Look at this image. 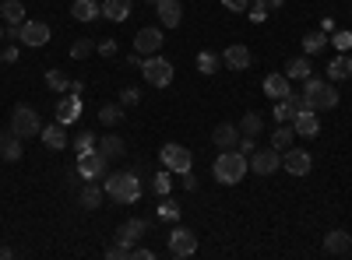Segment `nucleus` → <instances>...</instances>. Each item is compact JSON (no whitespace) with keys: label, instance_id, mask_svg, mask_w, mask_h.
I'll list each match as a JSON object with an SVG mask.
<instances>
[{"label":"nucleus","instance_id":"13","mask_svg":"<svg viewBox=\"0 0 352 260\" xmlns=\"http://www.w3.org/2000/svg\"><path fill=\"white\" fill-rule=\"evenodd\" d=\"M134 49H138L141 56L159 53V49H162V32H159V28H141V32L134 36Z\"/></svg>","mask_w":352,"mask_h":260},{"label":"nucleus","instance_id":"47","mask_svg":"<svg viewBox=\"0 0 352 260\" xmlns=\"http://www.w3.org/2000/svg\"><path fill=\"white\" fill-rule=\"evenodd\" d=\"M131 257H134V260H155V253L144 250V246H141V250H131Z\"/></svg>","mask_w":352,"mask_h":260},{"label":"nucleus","instance_id":"19","mask_svg":"<svg viewBox=\"0 0 352 260\" xmlns=\"http://www.w3.org/2000/svg\"><path fill=\"white\" fill-rule=\"evenodd\" d=\"M222 64L232 67V71H247V67H250V49H247V46H229V49L222 53Z\"/></svg>","mask_w":352,"mask_h":260},{"label":"nucleus","instance_id":"34","mask_svg":"<svg viewBox=\"0 0 352 260\" xmlns=\"http://www.w3.org/2000/svg\"><path fill=\"white\" fill-rule=\"evenodd\" d=\"M324 43H328V36H324V32H310V36L303 39V53H307V56H314V53L324 49Z\"/></svg>","mask_w":352,"mask_h":260},{"label":"nucleus","instance_id":"56","mask_svg":"<svg viewBox=\"0 0 352 260\" xmlns=\"http://www.w3.org/2000/svg\"><path fill=\"white\" fill-rule=\"evenodd\" d=\"M152 4H159V0H152Z\"/></svg>","mask_w":352,"mask_h":260},{"label":"nucleus","instance_id":"46","mask_svg":"<svg viewBox=\"0 0 352 260\" xmlns=\"http://www.w3.org/2000/svg\"><path fill=\"white\" fill-rule=\"evenodd\" d=\"M257 8H264V11H278L282 8V0H254Z\"/></svg>","mask_w":352,"mask_h":260},{"label":"nucleus","instance_id":"25","mask_svg":"<svg viewBox=\"0 0 352 260\" xmlns=\"http://www.w3.org/2000/svg\"><path fill=\"white\" fill-rule=\"evenodd\" d=\"M310 71H314V64H310V56L303 53V56H296V60H289L285 78H289V81H307V78H310Z\"/></svg>","mask_w":352,"mask_h":260},{"label":"nucleus","instance_id":"21","mask_svg":"<svg viewBox=\"0 0 352 260\" xmlns=\"http://www.w3.org/2000/svg\"><path fill=\"white\" fill-rule=\"evenodd\" d=\"M131 4H134V0H102V18L127 21L131 18Z\"/></svg>","mask_w":352,"mask_h":260},{"label":"nucleus","instance_id":"7","mask_svg":"<svg viewBox=\"0 0 352 260\" xmlns=\"http://www.w3.org/2000/svg\"><path fill=\"white\" fill-rule=\"evenodd\" d=\"M169 253L173 257H194L197 253V236L190 233V228H180V225H176L173 228V233H169Z\"/></svg>","mask_w":352,"mask_h":260},{"label":"nucleus","instance_id":"48","mask_svg":"<svg viewBox=\"0 0 352 260\" xmlns=\"http://www.w3.org/2000/svg\"><path fill=\"white\" fill-rule=\"evenodd\" d=\"M236 152H254V137H240V144H236Z\"/></svg>","mask_w":352,"mask_h":260},{"label":"nucleus","instance_id":"18","mask_svg":"<svg viewBox=\"0 0 352 260\" xmlns=\"http://www.w3.org/2000/svg\"><path fill=\"white\" fill-rule=\"evenodd\" d=\"M78 117H81V95H67L60 106H56V123L67 127V123H74Z\"/></svg>","mask_w":352,"mask_h":260},{"label":"nucleus","instance_id":"9","mask_svg":"<svg viewBox=\"0 0 352 260\" xmlns=\"http://www.w3.org/2000/svg\"><path fill=\"white\" fill-rule=\"evenodd\" d=\"M106 162H109V158H106L102 152H96V148H92V152H81V155H78V172H81L85 180H99L102 172H106Z\"/></svg>","mask_w":352,"mask_h":260},{"label":"nucleus","instance_id":"27","mask_svg":"<svg viewBox=\"0 0 352 260\" xmlns=\"http://www.w3.org/2000/svg\"><path fill=\"white\" fill-rule=\"evenodd\" d=\"M328 78L331 81H345V78H352V60L342 53V56H335V60L328 64Z\"/></svg>","mask_w":352,"mask_h":260},{"label":"nucleus","instance_id":"51","mask_svg":"<svg viewBox=\"0 0 352 260\" xmlns=\"http://www.w3.org/2000/svg\"><path fill=\"white\" fill-rule=\"evenodd\" d=\"M184 187H187V190H197V180L190 176V172H184Z\"/></svg>","mask_w":352,"mask_h":260},{"label":"nucleus","instance_id":"35","mask_svg":"<svg viewBox=\"0 0 352 260\" xmlns=\"http://www.w3.org/2000/svg\"><path fill=\"white\" fill-rule=\"evenodd\" d=\"M240 134L243 137H257L261 134V117H257V113H247V117L240 120Z\"/></svg>","mask_w":352,"mask_h":260},{"label":"nucleus","instance_id":"31","mask_svg":"<svg viewBox=\"0 0 352 260\" xmlns=\"http://www.w3.org/2000/svg\"><path fill=\"white\" fill-rule=\"evenodd\" d=\"M219 64H222V56H215L212 49H201V53H197V71H201V74H215Z\"/></svg>","mask_w":352,"mask_h":260},{"label":"nucleus","instance_id":"26","mask_svg":"<svg viewBox=\"0 0 352 260\" xmlns=\"http://www.w3.org/2000/svg\"><path fill=\"white\" fill-rule=\"evenodd\" d=\"M296 109H300V99H296V95L278 99V102H275V120H278V123H292V117H296Z\"/></svg>","mask_w":352,"mask_h":260},{"label":"nucleus","instance_id":"39","mask_svg":"<svg viewBox=\"0 0 352 260\" xmlns=\"http://www.w3.org/2000/svg\"><path fill=\"white\" fill-rule=\"evenodd\" d=\"M159 218H166V222H176V218H180V208H176L173 200H162V204H159Z\"/></svg>","mask_w":352,"mask_h":260},{"label":"nucleus","instance_id":"30","mask_svg":"<svg viewBox=\"0 0 352 260\" xmlns=\"http://www.w3.org/2000/svg\"><path fill=\"white\" fill-rule=\"evenodd\" d=\"M99 152H102L106 158H120V155H124V137H116V134H106V137L99 141Z\"/></svg>","mask_w":352,"mask_h":260},{"label":"nucleus","instance_id":"32","mask_svg":"<svg viewBox=\"0 0 352 260\" xmlns=\"http://www.w3.org/2000/svg\"><path fill=\"white\" fill-rule=\"evenodd\" d=\"M292 134H296V130H292L289 123H282V127L272 134V148H275V152H285V148H292Z\"/></svg>","mask_w":352,"mask_h":260},{"label":"nucleus","instance_id":"53","mask_svg":"<svg viewBox=\"0 0 352 260\" xmlns=\"http://www.w3.org/2000/svg\"><path fill=\"white\" fill-rule=\"evenodd\" d=\"M4 257H11V246H0V260H4Z\"/></svg>","mask_w":352,"mask_h":260},{"label":"nucleus","instance_id":"43","mask_svg":"<svg viewBox=\"0 0 352 260\" xmlns=\"http://www.w3.org/2000/svg\"><path fill=\"white\" fill-rule=\"evenodd\" d=\"M96 49H99L102 56H113V53H116V43H113V39H99V46H96Z\"/></svg>","mask_w":352,"mask_h":260},{"label":"nucleus","instance_id":"4","mask_svg":"<svg viewBox=\"0 0 352 260\" xmlns=\"http://www.w3.org/2000/svg\"><path fill=\"white\" fill-rule=\"evenodd\" d=\"M141 74H144V81H148L152 88H169V81H173V64L166 60V56L152 53V56H144V60H141Z\"/></svg>","mask_w":352,"mask_h":260},{"label":"nucleus","instance_id":"42","mask_svg":"<svg viewBox=\"0 0 352 260\" xmlns=\"http://www.w3.org/2000/svg\"><path fill=\"white\" fill-rule=\"evenodd\" d=\"M169 187H173V180H169V169H166V172H159V176H155L152 190H155V193H169Z\"/></svg>","mask_w":352,"mask_h":260},{"label":"nucleus","instance_id":"49","mask_svg":"<svg viewBox=\"0 0 352 260\" xmlns=\"http://www.w3.org/2000/svg\"><path fill=\"white\" fill-rule=\"evenodd\" d=\"M4 60H8V64H14V60H18V46H8V53H4Z\"/></svg>","mask_w":352,"mask_h":260},{"label":"nucleus","instance_id":"15","mask_svg":"<svg viewBox=\"0 0 352 260\" xmlns=\"http://www.w3.org/2000/svg\"><path fill=\"white\" fill-rule=\"evenodd\" d=\"M292 130H296L300 137H314V134L320 130L317 113H314V109H296V117H292Z\"/></svg>","mask_w":352,"mask_h":260},{"label":"nucleus","instance_id":"20","mask_svg":"<svg viewBox=\"0 0 352 260\" xmlns=\"http://www.w3.org/2000/svg\"><path fill=\"white\" fill-rule=\"evenodd\" d=\"M159 21L166 25V28H176L180 25V18H184V11H180V0H159Z\"/></svg>","mask_w":352,"mask_h":260},{"label":"nucleus","instance_id":"12","mask_svg":"<svg viewBox=\"0 0 352 260\" xmlns=\"http://www.w3.org/2000/svg\"><path fill=\"white\" fill-rule=\"evenodd\" d=\"M250 169L257 172V176H272V172H278L282 169V152H257L254 158H250Z\"/></svg>","mask_w":352,"mask_h":260},{"label":"nucleus","instance_id":"16","mask_svg":"<svg viewBox=\"0 0 352 260\" xmlns=\"http://www.w3.org/2000/svg\"><path fill=\"white\" fill-rule=\"evenodd\" d=\"M43 144L50 152H64L67 148V130H64V123H50V127H43Z\"/></svg>","mask_w":352,"mask_h":260},{"label":"nucleus","instance_id":"33","mask_svg":"<svg viewBox=\"0 0 352 260\" xmlns=\"http://www.w3.org/2000/svg\"><path fill=\"white\" fill-rule=\"evenodd\" d=\"M46 84H50L53 92H60V95H64V92L71 88V78H67L64 71H46Z\"/></svg>","mask_w":352,"mask_h":260},{"label":"nucleus","instance_id":"52","mask_svg":"<svg viewBox=\"0 0 352 260\" xmlns=\"http://www.w3.org/2000/svg\"><path fill=\"white\" fill-rule=\"evenodd\" d=\"M67 92H71V95H81V92H85V84H81V81H71V88H67Z\"/></svg>","mask_w":352,"mask_h":260},{"label":"nucleus","instance_id":"2","mask_svg":"<svg viewBox=\"0 0 352 260\" xmlns=\"http://www.w3.org/2000/svg\"><path fill=\"white\" fill-rule=\"evenodd\" d=\"M338 106V92L331 88L328 81H320V78H307V88H303V99H300V109H335Z\"/></svg>","mask_w":352,"mask_h":260},{"label":"nucleus","instance_id":"36","mask_svg":"<svg viewBox=\"0 0 352 260\" xmlns=\"http://www.w3.org/2000/svg\"><path fill=\"white\" fill-rule=\"evenodd\" d=\"M99 204H102V190L99 187H85L81 190V208H92L96 211Z\"/></svg>","mask_w":352,"mask_h":260},{"label":"nucleus","instance_id":"3","mask_svg":"<svg viewBox=\"0 0 352 260\" xmlns=\"http://www.w3.org/2000/svg\"><path fill=\"white\" fill-rule=\"evenodd\" d=\"M247 169H250V162H247V155H243V152H222V155L215 158V165H212L215 180H219V183H226V187L240 183V180L247 176Z\"/></svg>","mask_w":352,"mask_h":260},{"label":"nucleus","instance_id":"5","mask_svg":"<svg viewBox=\"0 0 352 260\" xmlns=\"http://www.w3.org/2000/svg\"><path fill=\"white\" fill-rule=\"evenodd\" d=\"M11 130L25 141V137H36V134H43V123H39V113L32 109V106H14V113H11Z\"/></svg>","mask_w":352,"mask_h":260},{"label":"nucleus","instance_id":"24","mask_svg":"<svg viewBox=\"0 0 352 260\" xmlns=\"http://www.w3.org/2000/svg\"><path fill=\"white\" fill-rule=\"evenodd\" d=\"M324 253H352V236L335 228V233L324 236Z\"/></svg>","mask_w":352,"mask_h":260},{"label":"nucleus","instance_id":"22","mask_svg":"<svg viewBox=\"0 0 352 260\" xmlns=\"http://www.w3.org/2000/svg\"><path fill=\"white\" fill-rule=\"evenodd\" d=\"M0 158L4 162H18L21 158V137L11 130V134H0Z\"/></svg>","mask_w":352,"mask_h":260},{"label":"nucleus","instance_id":"11","mask_svg":"<svg viewBox=\"0 0 352 260\" xmlns=\"http://www.w3.org/2000/svg\"><path fill=\"white\" fill-rule=\"evenodd\" d=\"M240 123H219L212 130V141H215V148L219 152H236V144H240Z\"/></svg>","mask_w":352,"mask_h":260},{"label":"nucleus","instance_id":"14","mask_svg":"<svg viewBox=\"0 0 352 260\" xmlns=\"http://www.w3.org/2000/svg\"><path fill=\"white\" fill-rule=\"evenodd\" d=\"M144 228H148V225H144L141 218H127L120 228H116V243H120V246H134L144 236Z\"/></svg>","mask_w":352,"mask_h":260},{"label":"nucleus","instance_id":"10","mask_svg":"<svg viewBox=\"0 0 352 260\" xmlns=\"http://www.w3.org/2000/svg\"><path fill=\"white\" fill-rule=\"evenodd\" d=\"M21 43L25 46H32V49H39V46H46L50 43V25L46 21H21Z\"/></svg>","mask_w":352,"mask_h":260},{"label":"nucleus","instance_id":"28","mask_svg":"<svg viewBox=\"0 0 352 260\" xmlns=\"http://www.w3.org/2000/svg\"><path fill=\"white\" fill-rule=\"evenodd\" d=\"M0 14H4L8 25H21L25 21V4L21 0H4V4H0Z\"/></svg>","mask_w":352,"mask_h":260},{"label":"nucleus","instance_id":"44","mask_svg":"<svg viewBox=\"0 0 352 260\" xmlns=\"http://www.w3.org/2000/svg\"><path fill=\"white\" fill-rule=\"evenodd\" d=\"M4 39H11V43H21V25H8Z\"/></svg>","mask_w":352,"mask_h":260},{"label":"nucleus","instance_id":"38","mask_svg":"<svg viewBox=\"0 0 352 260\" xmlns=\"http://www.w3.org/2000/svg\"><path fill=\"white\" fill-rule=\"evenodd\" d=\"M88 53H92V39H78V43L71 46V56H74V60H85Z\"/></svg>","mask_w":352,"mask_h":260},{"label":"nucleus","instance_id":"40","mask_svg":"<svg viewBox=\"0 0 352 260\" xmlns=\"http://www.w3.org/2000/svg\"><path fill=\"white\" fill-rule=\"evenodd\" d=\"M138 102H141V92H138V88H124V92H120V106H124V109H131V106H138Z\"/></svg>","mask_w":352,"mask_h":260},{"label":"nucleus","instance_id":"37","mask_svg":"<svg viewBox=\"0 0 352 260\" xmlns=\"http://www.w3.org/2000/svg\"><path fill=\"white\" fill-rule=\"evenodd\" d=\"M74 148H78V155H81V152H92V148H99V141H96V134L81 130V134L74 137Z\"/></svg>","mask_w":352,"mask_h":260},{"label":"nucleus","instance_id":"55","mask_svg":"<svg viewBox=\"0 0 352 260\" xmlns=\"http://www.w3.org/2000/svg\"><path fill=\"white\" fill-rule=\"evenodd\" d=\"M0 64H4V53H0Z\"/></svg>","mask_w":352,"mask_h":260},{"label":"nucleus","instance_id":"17","mask_svg":"<svg viewBox=\"0 0 352 260\" xmlns=\"http://www.w3.org/2000/svg\"><path fill=\"white\" fill-rule=\"evenodd\" d=\"M264 95H272L275 102H278V99H289V95H292L289 78H285V74H268V78H264Z\"/></svg>","mask_w":352,"mask_h":260},{"label":"nucleus","instance_id":"6","mask_svg":"<svg viewBox=\"0 0 352 260\" xmlns=\"http://www.w3.org/2000/svg\"><path fill=\"white\" fill-rule=\"evenodd\" d=\"M162 165L169 169V172H190V165H194V155L184 148V144H166L162 148Z\"/></svg>","mask_w":352,"mask_h":260},{"label":"nucleus","instance_id":"29","mask_svg":"<svg viewBox=\"0 0 352 260\" xmlns=\"http://www.w3.org/2000/svg\"><path fill=\"white\" fill-rule=\"evenodd\" d=\"M99 123H106V127L124 123V106H120V102H106V106L99 109Z\"/></svg>","mask_w":352,"mask_h":260},{"label":"nucleus","instance_id":"41","mask_svg":"<svg viewBox=\"0 0 352 260\" xmlns=\"http://www.w3.org/2000/svg\"><path fill=\"white\" fill-rule=\"evenodd\" d=\"M331 43L338 46V53H349V49H352V32H335Z\"/></svg>","mask_w":352,"mask_h":260},{"label":"nucleus","instance_id":"23","mask_svg":"<svg viewBox=\"0 0 352 260\" xmlns=\"http://www.w3.org/2000/svg\"><path fill=\"white\" fill-rule=\"evenodd\" d=\"M71 14H74V21H96L102 14V4H96V0H74Z\"/></svg>","mask_w":352,"mask_h":260},{"label":"nucleus","instance_id":"1","mask_svg":"<svg viewBox=\"0 0 352 260\" xmlns=\"http://www.w3.org/2000/svg\"><path fill=\"white\" fill-rule=\"evenodd\" d=\"M106 197H113L116 204H138L141 197V176L134 169H124V172H113L106 180Z\"/></svg>","mask_w":352,"mask_h":260},{"label":"nucleus","instance_id":"45","mask_svg":"<svg viewBox=\"0 0 352 260\" xmlns=\"http://www.w3.org/2000/svg\"><path fill=\"white\" fill-rule=\"evenodd\" d=\"M222 4H226L229 11H247V4H250V0H222Z\"/></svg>","mask_w":352,"mask_h":260},{"label":"nucleus","instance_id":"54","mask_svg":"<svg viewBox=\"0 0 352 260\" xmlns=\"http://www.w3.org/2000/svg\"><path fill=\"white\" fill-rule=\"evenodd\" d=\"M0 43H4V28H0Z\"/></svg>","mask_w":352,"mask_h":260},{"label":"nucleus","instance_id":"8","mask_svg":"<svg viewBox=\"0 0 352 260\" xmlns=\"http://www.w3.org/2000/svg\"><path fill=\"white\" fill-rule=\"evenodd\" d=\"M282 169L289 172V176H307V172L314 169V158H310V152H303V148H285Z\"/></svg>","mask_w":352,"mask_h":260},{"label":"nucleus","instance_id":"50","mask_svg":"<svg viewBox=\"0 0 352 260\" xmlns=\"http://www.w3.org/2000/svg\"><path fill=\"white\" fill-rule=\"evenodd\" d=\"M250 18H254V21H264V18H268V11H264V8H254Z\"/></svg>","mask_w":352,"mask_h":260}]
</instances>
